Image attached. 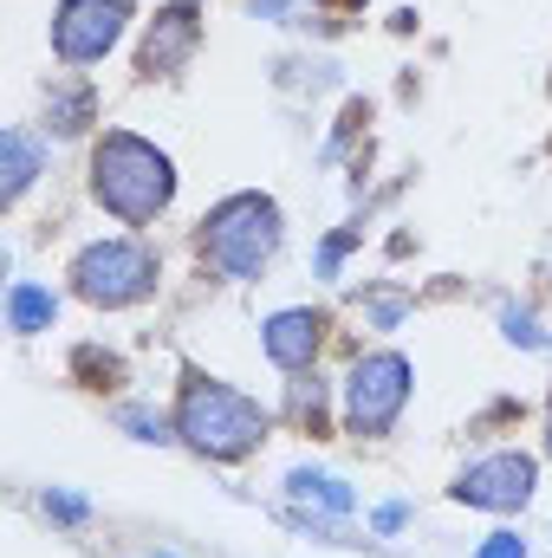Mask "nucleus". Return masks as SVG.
I'll list each match as a JSON object with an SVG mask.
<instances>
[{
	"label": "nucleus",
	"mask_w": 552,
	"mask_h": 558,
	"mask_svg": "<svg viewBox=\"0 0 552 558\" xmlns=\"http://www.w3.org/2000/svg\"><path fill=\"white\" fill-rule=\"evenodd\" d=\"M92 195L118 221L149 228L169 208V195H176V169H169V156L156 143L131 137V131H105V143L92 149Z\"/></svg>",
	"instance_id": "1"
},
{
	"label": "nucleus",
	"mask_w": 552,
	"mask_h": 558,
	"mask_svg": "<svg viewBox=\"0 0 552 558\" xmlns=\"http://www.w3.org/2000/svg\"><path fill=\"white\" fill-rule=\"evenodd\" d=\"M176 435L208 454V461H241L267 441V410L228 384H208V377H189L182 384V403H176Z\"/></svg>",
	"instance_id": "2"
},
{
	"label": "nucleus",
	"mask_w": 552,
	"mask_h": 558,
	"mask_svg": "<svg viewBox=\"0 0 552 558\" xmlns=\"http://www.w3.org/2000/svg\"><path fill=\"white\" fill-rule=\"evenodd\" d=\"M279 247V208L267 195H228L202 221V254L221 279H254Z\"/></svg>",
	"instance_id": "3"
},
{
	"label": "nucleus",
	"mask_w": 552,
	"mask_h": 558,
	"mask_svg": "<svg viewBox=\"0 0 552 558\" xmlns=\"http://www.w3.org/2000/svg\"><path fill=\"white\" fill-rule=\"evenodd\" d=\"M72 292L85 305H105V312L137 305V299L156 292V254L137 247V241H98L72 260Z\"/></svg>",
	"instance_id": "4"
},
{
	"label": "nucleus",
	"mask_w": 552,
	"mask_h": 558,
	"mask_svg": "<svg viewBox=\"0 0 552 558\" xmlns=\"http://www.w3.org/2000/svg\"><path fill=\"white\" fill-rule=\"evenodd\" d=\"M404 403H410V357L371 351L351 364V377H345V428L351 435H384L404 416Z\"/></svg>",
	"instance_id": "5"
},
{
	"label": "nucleus",
	"mask_w": 552,
	"mask_h": 558,
	"mask_svg": "<svg viewBox=\"0 0 552 558\" xmlns=\"http://www.w3.org/2000/svg\"><path fill=\"white\" fill-rule=\"evenodd\" d=\"M124 20H131V0H65L52 13V52L65 65H92L124 39Z\"/></svg>",
	"instance_id": "6"
},
{
	"label": "nucleus",
	"mask_w": 552,
	"mask_h": 558,
	"mask_svg": "<svg viewBox=\"0 0 552 558\" xmlns=\"http://www.w3.org/2000/svg\"><path fill=\"white\" fill-rule=\"evenodd\" d=\"M533 481H540L533 454H488V461L461 468L455 500L488 507V513H514V507H527V500H533Z\"/></svg>",
	"instance_id": "7"
},
{
	"label": "nucleus",
	"mask_w": 552,
	"mask_h": 558,
	"mask_svg": "<svg viewBox=\"0 0 552 558\" xmlns=\"http://www.w3.org/2000/svg\"><path fill=\"white\" fill-rule=\"evenodd\" d=\"M202 46V13L182 0V7H169V13H156L149 20V33H143V52H137V72H176L189 52Z\"/></svg>",
	"instance_id": "8"
},
{
	"label": "nucleus",
	"mask_w": 552,
	"mask_h": 558,
	"mask_svg": "<svg viewBox=\"0 0 552 558\" xmlns=\"http://www.w3.org/2000/svg\"><path fill=\"white\" fill-rule=\"evenodd\" d=\"M319 338H325V318L319 312H274L261 325V344H267V357H274L279 371H305L319 357Z\"/></svg>",
	"instance_id": "9"
},
{
	"label": "nucleus",
	"mask_w": 552,
	"mask_h": 558,
	"mask_svg": "<svg viewBox=\"0 0 552 558\" xmlns=\"http://www.w3.org/2000/svg\"><path fill=\"white\" fill-rule=\"evenodd\" d=\"M52 318H59V299H52L46 286L20 279V286L7 292V325H13L20 338H33V331H52Z\"/></svg>",
	"instance_id": "10"
},
{
	"label": "nucleus",
	"mask_w": 552,
	"mask_h": 558,
	"mask_svg": "<svg viewBox=\"0 0 552 558\" xmlns=\"http://www.w3.org/2000/svg\"><path fill=\"white\" fill-rule=\"evenodd\" d=\"M292 500H312V507H325V513H351L358 507V494L345 487V481H332V474H312V468H292Z\"/></svg>",
	"instance_id": "11"
},
{
	"label": "nucleus",
	"mask_w": 552,
	"mask_h": 558,
	"mask_svg": "<svg viewBox=\"0 0 552 558\" xmlns=\"http://www.w3.org/2000/svg\"><path fill=\"white\" fill-rule=\"evenodd\" d=\"M0 156H7V189H0V195H7V202H20V195H26V182L39 175V149H33L26 131H7V137H0Z\"/></svg>",
	"instance_id": "12"
},
{
	"label": "nucleus",
	"mask_w": 552,
	"mask_h": 558,
	"mask_svg": "<svg viewBox=\"0 0 552 558\" xmlns=\"http://www.w3.org/2000/svg\"><path fill=\"white\" fill-rule=\"evenodd\" d=\"M292 416L305 422V428H319V416H325V390H319V384H292Z\"/></svg>",
	"instance_id": "13"
},
{
	"label": "nucleus",
	"mask_w": 552,
	"mask_h": 558,
	"mask_svg": "<svg viewBox=\"0 0 552 558\" xmlns=\"http://www.w3.org/2000/svg\"><path fill=\"white\" fill-rule=\"evenodd\" d=\"M124 428H131V435H137V441H169V422L163 416H149V410H124Z\"/></svg>",
	"instance_id": "14"
},
{
	"label": "nucleus",
	"mask_w": 552,
	"mask_h": 558,
	"mask_svg": "<svg viewBox=\"0 0 552 558\" xmlns=\"http://www.w3.org/2000/svg\"><path fill=\"white\" fill-rule=\"evenodd\" d=\"M39 507H46V513H52V520H65V526H79V520H85V513H92V507H85V500H79V494H46V500H39Z\"/></svg>",
	"instance_id": "15"
},
{
	"label": "nucleus",
	"mask_w": 552,
	"mask_h": 558,
	"mask_svg": "<svg viewBox=\"0 0 552 558\" xmlns=\"http://www.w3.org/2000/svg\"><path fill=\"white\" fill-rule=\"evenodd\" d=\"M475 558H527V546H520V533H488L475 546Z\"/></svg>",
	"instance_id": "16"
},
{
	"label": "nucleus",
	"mask_w": 552,
	"mask_h": 558,
	"mask_svg": "<svg viewBox=\"0 0 552 558\" xmlns=\"http://www.w3.org/2000/svg\"><path fill=\"white\" fill-rule=\"evenodd\" d=\"M507 338H514V344H547V338L533 331V318H520V312H507Z\"/></svg>",
	"instance_id": "17"
},
{
	"label": "nucleus",
	"mask_w": 552,
	"mask_h": 558,
	"mask_svg": "<svg viewBox=\"0 0 552 558\" xmlns=\"http://www.w3.org/2000/svg\"><path fill=\"white\" fill-rule=\"evenodd\" d=\"M338 260H345V234H338V241H325V254H319V274H338Z\"/></svg>",
	"instance_id": "18"
},
{
	"label": "nucleus",
	"mask_w": 552,
	"mask_h": 558,
	"mask_svg": "<svg viewBox=\"0 0 552 558\" xmlns=\"http://www.w3.org/2000/svg\"><path fill=\"white\" fill-rule=\"evenodd\" d=\"M547 454H552V422H547Z\"/></svg>",
	"instance_id": "19"
}]
</instances>
